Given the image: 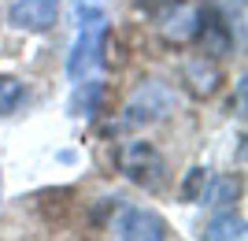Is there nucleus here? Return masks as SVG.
I'll return each instance as SVG.
<instances>
[{"mask_svg":"<svg viewBox=\"0 0 248 241\" xmlns=\"http://www.w3.org/2000/svg\"><path fill=\"white\" fill-rule=\"evenodd\" d=\"M200 186H207V175H204L200 167H193V175L186 178V189H182V193H186V200H197Z\"/></svg>","mask_w":248,"mask_h":241,"instance_id":"obj_12","label":"nucleus"},{"mask_svg":"<svg viewBox=\"0 0 248 241\" xmlns=\"http://www.w3.org/2000/svg\"><path fill=\"white\" fill-rule=\"evenodd\" d=\"M115 238H167V219L155 215L148 208H126L119 219H115Z\"/></svg>","mask_w":248,"mask_h":241,"instance_id":"obj_5","label":"nucleus"},{"mask_svg":"<svg viewBox=\"0 0 248 241\" xmlns=\"http://www.w3.org/2000/svg\"><path fill=\"white\" fill-rule=\"evenodd\" d=\"M182 78H186V85L197 96H211L218 85H222V67L215 63V56H193V60L186 63Z\"/></svg>","mask_w":248,"mask_h":241,"instance_id":"obj_7","label":"nucleus"},{"mask_svg":"<svg viewBox=\"0 0 248 241\" xmlns=\"http://www.w3.org/2000/svg\"><path fill=\"white\" fill-rule=\"evenodd\" d=\"M170 100H174V96L167 93L159 82H148L145 89H137V96L130 100L126 123H155V119H163L167 112H170Z\"/></svg>","mask_w":248,"mask_h":241,"instance_id":"obj_4","label":"nucleus"},{"mask_svg":"<svg viewBox=\"0 0 248 241\" xmlns=\"http://www.w3.org/2000/svg\"><path fill=\"white\" fill-rule=\"evenodd\" d=\"M233 193H237V186H233V178H218L211 193H200V204H226V200L233 197Z\"/></svg>","mask_w":248,"mask_h":241,"instance_id":"obj_11","label":"nucleus"},{"mask_svg":"<svg viewBox=\"0 0 248 241\" xmlns=\"http://www.w3.org/2000/svg\"><path fill=\"white\" fill-rule=\"evenodd\" d=\"M22 100V85L15 78H0V115H11Z\"/></svg>","mask_w":248,"mask_h":241,"instance_id":"obj_10","label":"nucleus"},{"mask_svg":"<svg viewBox=\"0 0 248 241\" xmlns=\"http://www.w3.org/2000/svg\"><path fill=\"white\" fill-rule=\"evenodd\" d=\"M60 0H15L11 4V22L19 30H48L56 22Z\"/></svg>","mask_w":248,"mask_h":241,"instance_id":"obj_6","label":"nucleus"},{"mask_svg":"<svg viewBox=\"0 0 248 241\" xmlns=\"http://www.w3.org/2000/svg\"><path fill=\"white\" fill-rule=\"evenodd\" d=\"M104 37H108V26H104V19H93V22L82 30V37H78V45H74V52H71V63H67V71H71L74 82H82L85 74H89V67L100 60Z\"/></svg>","mask_w":248,"mask_h":241,"instance_id":"obj_3","label":"nucleus"},{"mask_svg":"<svg viewBox=\"0 0 248 241\" xmlns=\"http://www.w3.org/2000/svg\"><path fill=\"white\" fill-rule=\"evenodd\" d=\"M119 167H123L126 178L141 182V186H155L159 171H163V160L155 156V148L148 141H130V145L119 148Z\"/></svg>","mask_w":248,"mask_h":241,"instance_id":"obj_1","label":"nucleus"},{"mask_svg":"<svg viewBox=\"0 0 248 241\" xmlns=\"http://www.w3.org/2000/svg\"><path fill=\"white\" fill-rule=\"evenodd\" d=\"M200 26H204V11L193 8V4H167L163 11V22H159V30L170 45H189L200 37Z\"/></svg>","mask_w":248,"mask_h":241,"instance_id":"obj_2","label":"nucleus"},{"mask_svg":"<svg viewBox=\"0 0 248 241\" xmlns=\"http://www.w3.org/2000/svg\"><path fill=\"white\" fill-rule=\"evenodd\" d=\"M204 238H211V241H226V238H245V219H241V215H233V211H226V215H215V219L207 223Z\"/></svg>","mask_w":248,"mask_h":241,"instance_id":"obj_8","label":"nucleus"},{"mask_svg":"<svg viewBox=\"0 0 248 241\" xmlns=\"http://www.w3.org/2000/svg\"><path fill=\"white\" fill-rule=\"evenodd\" d=\"M100 82H85V85H78V93H74V112L78 115H93L96 112V104H100Z\"/></svg>","mask_w":248,"mask_h":241,"instance_id":"obj_9","label":"nucleus"}]
</instances>
